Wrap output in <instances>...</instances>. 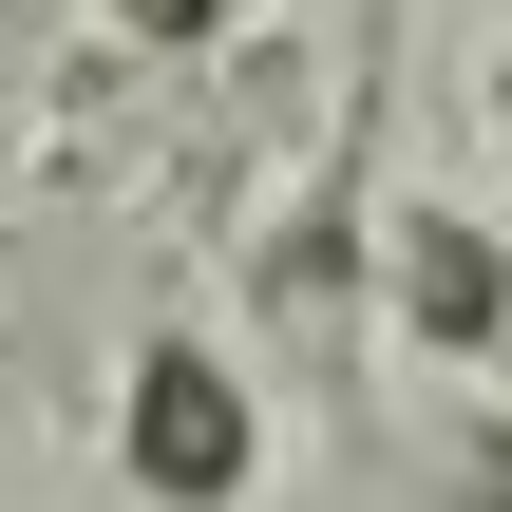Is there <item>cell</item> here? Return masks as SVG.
<instances>
[{"label": "cell", "instance_id": "6da1fadb", "mask_svg": "<svg viewBox=\"0 0 512 512\" xmlns=\"http://www.w3.org/2000/svg\"><path fill=\"white\" fill-rule=\"evenodd\" d=\"M361 304L418 380H512V228L475 190H380L361 228Z\"/></svg>", "mask_w": 512, "mask_h": 512}, {"label": "cell", "instance_id": "7a4b0ae2", "mask_svg": "<svg viewBox=\"0 0 512 512\" xmlns=\"http://www.w3.org/2000/svg\"><path fill=\"white\" fill-rule=\"evenodd\" d=\"M114 475H133L152 512H247L266 494V380H247L228 342L152 323V342L114 361Z\"/></svg>", "mask_w": 512, "mask_h": 512}, {"label": "cell", "instance_id": "3957f363", "mask_svg": "<svg viewBox=\"0 0 512 512\" xmlns=\"http://www.w3.org/2000/svg\"><path fill=\"white\" fill-rule=\"evenodd\" d=\"M418 512H512V380H437V437H418Z\"/></svg>", "mask_w": 512, "mask_h": 512}, {"label": "cell", "instance_id": "277c9868", "mask_svg": "<svg viewBox=\"0 0 512 512\" xmlns=\"http://www.w3.org/2000/svg\"><path fill=\"white\" fill-rule=\"evenodd\" d=\"M209 19H228V0H114V38H152V57H190Z\"/></svg>", "mask_w": 512, "mask_h": 512}, {"label": "cell", "instance_id": "5b68a950", "mask_svg": "<svg viewBox=\"0 0 512 512\" xmlns=\"http://www.w3.org/2000/svg\"><path fill=\"white\" fill-rule=\"evenodd\" d=\"M494 133H512V19H494Z\"/></svg>", "mask_w": 512, "mask_h": 512}]
</instances>
